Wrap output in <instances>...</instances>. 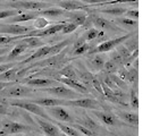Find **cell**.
<instances>
[{"label": "cell", "mask_w": 151, "mask_h": 136, "mask_svg": "<svg viewBox=\"0 0 151 136\" xmlns=\"http://www.w3.org/2000/svg\"><path fill=\"white\" fill-rule=\"evenodd\" d=\"M69 42H70V40H69V39H66V40L61 41L60 43H57V44H55V45H42V47H40L33 54H31L30 57H29V59L25 61V62L32 61L33 59H39V58H42V57H45V56L59 54L60 51H63V50L69 44Z\"/></svg>", "instance_id": "cell-1"}, {"label": "cell", "mask_w": 151, "mask_h": 136, "mask_svg": "<svg viewBox=\"0 0 151 136\" xmlns=\"http://www.w3.org/2000/svg\"><path fill=\"white\" fill-rule=\"evenodd\" d=\"M8 105L22 108V109L29 111V112H31L32 115H34V116L42 117V118H45V119H47V120H49V121L51 120L50 117H49V116L45 113V110L42 109V107L37 105V103H34V102H32V101H26V100H10V101L8 102Z\"/></svg>", "instance_id": "cell-2"}, {"label": "cell", "mask_w": 151, "mask_h": 136, "mask_svg": "<svg viewBox=\"0 0 151 136\" xmlns=\"http://www.w3.org/2000/svg\"><path fill=\"white\" fill-rule=\"evenodd\" d=\"M32 92L33 90L29 86H25L22 84L12 83L10 85H8L7 87L0 91V98H23V97H27Z\"/></svg>", "instance_id": "cell-3"}, {"label": "cell", "mask_w": 151, "mask_h": 136, "mask_svg": "<svg viewBox=\"0 0 151 136\" xmlns=\"http://www.w3.org/2000/svg\"><path fill=\"white\" fill-rule=\"evenodd\" d=\"M40 91L45 92L48 94H51L55 95V98L63 99V100H73V99L80 98V94L78 92L72 90V89H68L66 86H63V85H56L53 87H42L40 89Z\"/></svg>", "instance_id": "cell-4"}, {"label": "cell", "mask_w": 151, "mask_h": 136, "mask_svg": "<svg viewBox=\"0 0 151 136\" xmlns=\"http://www.w3.org/2000/svg\"><path fill=\"white\" fill-rule=\"evenodd\" d=\"M8 6L14 9H27V10H41L45 8L50 7V4L45 1H32V0H26V1H21V0H15L8 4Z\"/></svg>", "instance_id": "cell-5"}, {"label": "cell", "mask_w": 151, "mask_h": 136, "mask_svg": "<svg viewBox=\"0 0 151 136\" xmlns=\"http://www.w3.org/2000/svg\"><path fill=\"white\" fill-rule=\"evenodd\" d=\"M132 35H133V33H129V34L122 35V37H119V38L108 40V41H106V42L100 43L98 47L94 48V50H91L89 53L92 54V53H104V52H107V51H110V50H113L114 48H116L118 44L124 43V42H125L126 40H129Z\"/></svg>", "instance_id": "cell-6"}, {"label": "cell", "mask_w": 151, "mask_h": 136, "mask_svg": "<svg viewBox=\"0 0 151 136\" xmlns=\"http://www.w3.org/2000/svg\"><path fill=\"white\" fill-rule=\"evenodd\" d=\"M64 106L78 107V108L92 109V110H98V109L101 108L98 101L89 98H77L73 99V100H65V105Z\"/></svg>", "instance_id": "cell-7"}, {"label": "cell", "mask_w": 151, "mask_h": 136, "mask_svg": "<svg viewBox=\"0 0 151 136\" xmlns=\"http://www.w3.org/2000/svg\"><path fill=\"white\" fill-rule=\"evenodd\" d=\"M31 31L29 26H23L18 24H0V34L6 35H23Z\"/></svg>", "instance_id": "cell-8"}, {"label": "cell", "mask_w": 151, "mask_h": 136, "mask_svg": "<svg viewBox=\"0 0 151 136\" xmlns=\"http://www.w3.org/2000/svg\"><path fill=\"white\" fill-rule=\"evenodd\" d=\"M91 22L94 24L96 27H99L101 30L111 31V32H117V33L125 32L122 27H118L114 23L109 22L108 19L104 18V17H100V16H91Z\"/></svg>", "instance_id": "cell-9"}, {"label": "cell", "mask_w": 151, "mask_h": 136, "mask_svg": "<svg viewBox=\"0 0 151 136\" xmlns=\"http://www.w3.org/2000/svg\"><path fill=\"white\" fill-rule=\"evenodd\" d=\"M34 118L38 122V125L40 126V128L45 132V134L47 136H61L60 129L56 125L51 124L52 121L47 120V119L42 118V117H39V116H35Z\"/></svg>", "instance_id": "cell-10"}, {"label": "cell", "mask_w": 151, "mask_h": 136, "mask_svg": "<svg viewBox=\"0 0 151 136\" xmlns=\"http://www.w3.org/2000/svg\"><path fill=\"white\" fill-rule=\"evenodd\" d=\"M57 5L59 8L66 10V11H74V10H85L88 11L89 7L88 5H84L83 2H81L80 0H61L58 1Z\"/></svg>", "instance_id": "cell-11"}, {"label": "cell", "mask_w": 151, "mask_h": 136, "mask_svg": "<svg viewBox=\"0 0 151 136\" xmlns=\"http://www.w3.org/2000/svg\"><path fill=\"white\" fill-rule=\"evenodd\" d=\"M47 111L50 113L52 117L60 121H65V122H73V118L69 113L60 106H53V107H45Z\"/></svg>", "instance_id": "cell-12"}, {"label": "cell", "mask_w": 151, "mask_h": 136, "mask_svg": "<svg viewBox=\"0 0 151 136\" xmlns=\"http://www.w3.org/2000/svg\"><path fill=\"white\" fill-rule=\"evenodd\" d=\"M23 83H25L27 86L38 87V89H42V87H47V86L59 85L58 81L51 79V78H31V79H24Z\"/></svg>", "instance_id": "cell-13"}, {"label": "cell", "mask_w": 151, "mask_h": 136, "mask_svg": "<svg viewBox=\"0 0 151 136\" xmlns=\"http://www.w3.org/2000/svg\"><path fill=\"white\" fill-rule=\"evenodd\" d=\"M55 79L58 81L59 83L66 85V86H69V89H73L78 93H86L88 92V87L82 83H80L78 79H70V78H66V77H56Z\"/></svg>", "instance_id": "cell-14"}, {"label": "cell", "mask_w": 151, "mask_h": 136, "mask_svg": "<svg viewBox=\"0 0 151 136\" xmlns=\"http://www.w3.org/2000/svg\"><path fill=\"white\" fill-rule=\"evenodd\" d=\"M64 16H67L69 21L76 24L77 26H83L85 25V22L88 19L86 13L84 10H74V11H65Z\"/></svg>", "instance_id": "cell-15"}, {"label": "cell", "mask_w": 151, "mask_h": 136, "mask_svg": "<svg viewBox=\"0 0 151 136\" xmlns=\"http://www.w3.org/2000/svg\"><path fill=\"white\" fill-rule=\"evenodd\" d=\"M2 127L6 128L8 134H21V133H26L31 130L29 126L19 122H15V121H6L5 124H2Z\"/></svg>", "instance_id": "cell-16"}, {"label": "cell", "mask_w": 151, "mask_h": 136, "mask_svg": "<svg viewBox=\"0 0 151 136\" xmlns=\"http://www.w3.org/2000/svg\"><path fill=\"white\" fill-rule=\"evenodd\" d=\"M39 15V11H32V13H22L19 11L17 15L12 16L9 19V23H22V22H29V21H34Z\"/></svg>", "instance_id": "cell-17"}, {"label": "cell", "mask_w": 151, "mask_h": 136, "mask_svg": "<svg viewBox=\"0 0 151 136\" xmlns=\"http://www.w3.org/2000/svg\"><path fill=\"white\" fill-rule=\"evenodd\" d=\"M31 101L41 107L64 106L65 105V100L58 98H41V99H37V100H31Z\"/></svg>", "instance_id": "cell-18"}, {"label": "cell", "mask_w": 151, "mask_h": 136, "mask_svg": "<svg viewBox=\"0 0 151 136\" xmlns=\"http://www.w3.org/2000/svg\"><path fill=\"white\" fill-rule=\"evenodd\" d=\"M21 40V39H19ZM27 45H26V43H24L22 40L17 43V44L10 50V52L7 54V61H12L14 60V59H16L17 57H19L22 53H24L26 50H27Z\"/></svg>", "instance_id": "cell-19"}, {"label": "cell", "mask_w": 151, "mask_h": 136, "mask_svg": "<svg viewBox=\"0 0 151 136\" xmlns=\"http://www.w3.org/2000/svg\"><path fill=\"white\" fill-rule=\"evenodd\" d=\"M96 116H97L102 122H105L106 125H111V126H117V125H119L118 119H117L115 116L110 115V113L97 111V112H96Z\"/></svg>", "instance_id": "cell-20"}, {"label": "cell", "mask_w": 151, "mask_h": 136, "mask_svg": "<svg viewBox=\"0 0 151 136\" xmlns=\"http://www.w3.org/2000/svg\"><path fill=\"white\" fill-rule=\"evenodd\" d=\"M66 10L61 9V8H55V7H48L45 9H41L39 11L40 16H45V17H57V16H61L65 14Z\"/></svg>", "instance_id": "cell-21"}, {"label": "cell", "mask_w": 151, "mask_h": 136, "mask_svg": "<svg viewBox=\"0 0 151 136\" xmlns=\"http://www.w3.org/2000/svg\"><path fill=\"white\" fill-rule=\"evenodd\" d=\"M17 73H18V68H16L15 66L9 68L6 72L0 74V82H12V81H14L17 77Z\"/></svg>", "instance_id": "cell-22"}, {"label": "cell", "mask_w": 151, "mask_h": 136, "mask_svg": "<svg viewBox=\"0 0 151 136\" xmlns=\"http://www.w3.org/2000/svg\"><path fill=\"white\" fill-rule=\"evenodd\" d=\"M24 43H26V45L29 48H40L45 44L43 41L38 37H25V38L21 39Z\"/></svg>", "instance_id": "cell-23"}, {"label": "cell", "mask_w": 151, "mask_h": 136, "mask_svg": "<svg viewBox=\"0 0 151 136\" xmlns=\"http://www.w3.org/2000/svg\"><path fill=\"white\" fill-rule=\"evenodd\" d=\"M56 126L67 136H82L77 132V129L74 128V127H72V126H67V125L61 124V122H56Z\"/></svg>", "instance_id": "cell-24"}, {"label": "cell", "mask_w": 151, "mask_h": 136, "mask_svg": "<svg viewBox=\"0 0 151 136\" xmlns=\"http://www.w3.org/2000/svg\"><path fill=\"white\" fill-rule=\"evenodd\" d=\"M59 75L64 76L66 78H70V79H77V75H76V70L73 65H67L59 72Z\"/></svg>", "instance_id": "cell-25"}, {"label": "cell", "mask_w": 151, "mask_h": 136, "mask_svg": "<svg viewBox=\"0 0 151 136\" xmlns=\"http://www.w3.org/2000/svg\"><path fill=\"white\" fill-rule=\"evenodd\" d=\"M76 75H77V79H80L81 82H83V85H89L93 79V76L92 74H90L88 70L82 69V70H77L76 72Z\"/></svg>", "instance_id": "cell-26"}, {"label": "cell", "mask_w": 151, "mask_h": 136, "mask_svg": "<svg viewBox=\"0 0 151 136\" xmlns=\"http://www.w3.org/2000/svg\"><path fill=\"white\" fill-rule=\"evenodd\" d=\"M119 116H121L122 118L126 121V122H129V124H131V125H135L136 126V125L139 124V116H137V113L121 112L119 113Z\"/></svg>", "instance_id": "cell-27"}, {"label": "cell", "mask_w": 151, "mask_h": 136, "mask_svg": "<svg viewBox=\"0 0 151 136\" xmlns=\"http://www.w3.org/2000/svg\"><path fill=\"white\" fill-rule=\"evenodd\" d=\"M125 11H126V9L123 7H111V8L100 9V13H102V14H109V15H113V16L124 15Z\"/></svg>", "instance_id": "cell-28"}, {"label": "cell", "mask_w": 151, "mask_h": 136, "mask_svg": "<svg viewBox=\"0 0 151 136\" xmlns=\"http://www.w3.org/2000/svg\"><path fill=\"white\" fill-rule=\"evenodd\" d=\"M104 64H105L104 58H102L101 56H98V53H97V56L91 60V65H92V67L94 68L96 70H100V69H102Z\"/></svg>", "instance_id": "cell-29"}, {"label": "cell", "mask_w": 151, "mask_h": 136, "mask_svg": "<svg viewBox=\"0 0 151 136\" xmlns=\"http://www.w3.org/2000/svg\"><path fill=\"white\" fill-rule=\"evenodd\" d=\"M117 68H118V66L114 62V61L111 60H108L107 62H105L104 64V67H102V69L106 72L107 74H115L116 72H117Z\"/></svg>", "instance_id": "cell-30"}, {"label": "cell", "mask_w": 151, "mask_h": 136, "mask_svg": "<svg viewBox=\"0 0 151 136\" xmlns=\"http://www.w3.org/2000/svg\"><path fill=\"white\" fill-rule=\"evenodd\" d=\"M49 24V22L43 18L42 16H38L35 19H34V30H42V29H45V26Z\"/></svg>", "instance_id": "cell-31"}, {"label": "cell", "mask_w": 151, "mask_h": 136, "mask_svg": "<svg viewBox=\"0 0 151 136\" xmlns=\"http://www.w3.org/2000/svg\"><path fill=\"white\" fill-rule=\"evenodd\" d=\"M116 48H117V50H116V51H117V52L119 53V54H121L122 57H123V61L125 60L126 58H129V54L132 53V52H131V51L129 50V49H127V48L125 47V45L123 44V43H121V44H118L117 47H116Z\"/></svg>", "instance_id": "cell-32"}, {"label": "cell", "mask_w": 151, "mask_h": 136, "mask_svg": "<svg viewBox=\"0 0 151 136\" xmlns=\"http://www.w3.org/2000/svg\"><path fill=\"white\" fill-rule=\"evenodd\" d=\"M19 11H21L19 9H14V8H13V9H7V10H0V19L15 16V15H17Z\"/></svg>", "instance_id": "cell-33"}, {"label": "cell", "mask_w": 151, "mask_h": 136, "mask_svg": "<svg viewBox=\"0 0 151 136\" xmlns=\"http://www.w3.org/2000/svg\"><path fill=\"white\" fill-rule=\"evenodd\" d=\"M21 39V35H0V44H8V43H10V42H13V41H17V40H19Z\"/></svg>", "instance_id": "cell-34"}, {"label": "cell", "mask_w": 151, "mask_h": 136, "mask_svg": "<svg viewBox=\"0 0 151 136\" xmlns=\"http://www.w3.org/2000/svg\"><path fill=\"white\" fill-rule=\"evenodd\" d=\"M117 22L119 24H123L125 26H134L136 27L137 26V21L135 19H132V18H129V17H122V18H117Z\"/></svg>", "instance_id": "cell-35"}, {"label": "cell", "mask_w": 151, "mask_h": 136, "mask_svg": "<svg viewBox=\"0 0 151 136\" xmlns=\"http://www.w3.org/2000/svg\"><path fill=\"white\" fill-rule=\"evenodd\" d=\"M77 27H78V26H77L76 24H74V23H72V22H70V23H65L60 32H63L64 34H69V33H73V32L77 29Z\"/></svg>", "instance_id": "cell-36"}, {"label": "cell", "mask_w": 151, "mask_h": 136, "mask_svg": "<svg viewBox=\"0 0 151 136\" xmlns=\"http://www.w3.org/2000/svg\"><path fill=\"white\" fill-rule=\"evenodd\" d=\"M125 79H127L129 83L135 84L136 81H137V70L134 69V68L127 70V74H126V78Z\"/></svg>", "instance_id": "cell-37"}, {"label": "cell", "mask_w": 151, "mask_h": 136, "mask_svg": "<svg viewBox=\"0 0 151 136\" xmlns=\"http://www.w3.org/2000/svg\"><path fill=\"white\" fill-rule=\"evenodd\" d=\"M88 50H90V45L84 42L83 44L78 45V47H76L75 49H74V54L75 56H80V54H83V53L88 52Z\"/></svg>", "instance_id": "cell-38"}, {"label": "cell", "mask_w": 151, "mask_h": 136, "mask_svg": "<svg viewBox=\"0 0 151 136\" xmlns=\"http://www.w3.org/2000/svg\"><path fill=\"white\" fill-rule=\"evenodd\" d=\"M98 34H99V31L97 29H90V30H88L86 34L84 35V39L86 41H92V40L98 38Z\"/></svg>", "instance_id": "cell-39"}, {"label": "cell", "mask_w": 151, "mask_h": 136, "mask_svg": "<svg viewBox=\"0 0 151 136\" xmlns=\"http://www.w3.org/2000/svg\"><path fill=\"white\" fill-rule=\"evenodd\" d=\"M131 105L133 109H137L139 108V98H137V93L135 90L131 91Z\"/></svg>", "instance_id": "cell-40"}, {"label": "cell", "mask_w": 151, "mask_h": 136, "mask_svg": "<svg viewBox=\"0 0 151 136\" xmlns=\"http://www.w3.org/2000/svg\"><path fill=\"white\" fill-rule=\"evenodd\" d=\"M74 128H76L77 130H80L81 133H83L85 136H93V135H94V134H93V132H92L90 128L85 127V126L81 125V124H78V125H75V127H74Z\"/></svg>", "instance_id": "cell-41"}, {"label": "cell", "mask_w": 151, "mask_h": 136, "mask_svg": "<svg viewBox=\"0 0 151 136\" xmlns=\"http://www.w3.org/2000/svg\"><path fill=\"white\" fill-rule=\"evenodd\" d=\"M80 122H81V125H83L88 128H96L97 127V124L90 118H84L82 120H80Z\"/></svg>", "instance_id": "cell-42"}, {"label": "cell", "mask_w": 151, "mask_h": 136, "mask_svg": "<svg viewBox=\"0 0 151 136\" xmlns=\"http://www.w3.org/2000/svg\"><path fill=\"white\" fill-rule=\"evenodd\" d=\"M110 58H111L110 60L114 61V62H115L117 66H118V65H123V57H122L121 54L117 52V51H115V52L111 53Z\"/></svg>", "instance_id": "cell-43"}, {"label": "cell", "mask_w": 151, "mask_h": 136, "mask_svg": "<svg viewBox=\"0 0 151 136\" xmlns=\"http://www.w3.org/2000/svg\"><path fill=\"white\" fill-rule=\"evenodd\" d=\"M133 2H137V0H111L100 5H117V4H133Z\"/></svg>", "instance_id": "cell-44"}, {"label": "cell", "mask_w": 151, "mask_h": 136, "mask_svg": "<svg viewBox=\"0 0 151 136\" xmlns=\"http://www.w3.org/2000/svg\"><path fill=\"white\" fill-rule=\"evenodd\" d=\"M126 14V17H129V18H132V19H135V21H137V18H139V11L136 10V9H134V10H126L125 11Z\"/></svg>", "instance_id": "cell-45"}, {"label": "cell", "mask_w": 151, "mask_h": 136, "mask_svg": "<svg viewBox=\"0 0 151 136\" xmlns=\"http://www.w3.org/2000/svg\"><path fill=\"white\" fill-rule=\"evenodd\" d=\"M91 83L93 84V86H94V87H96V89L98 90L99 93H101V94L104 93V92H102V87H101V84H100V82H99V81L97 79V78H93Z\"/></svg>", "instance_id": "cell-46"}, {"label": "cell", "mask_w": 151, "mask_h": 136, "mask_svg": "<svg viewBox=\"0 0 151 136\" xmlns=\"http://www.w3.org/2000/svg\"><path fill=\"white\" fill-rule=\"evenodd\" d=\"M14 66H15V64H13V62H8V64H5V65H0V74L4 73V72H6L9 68L14 67Z\"/></svg>", "instance_id": "cell-47"}, {"label": "cell", "mask_w": 151, "mask_h": 136, "mask_svg": "<svg viewBox=\"0 0 151 136\" xmlns=\"http://www.w3.org/2000/svg\"><path fill=\"white\" fill-rule=\"evenodd\" d=\"M81 2H85V4H90V5H93V4H97V5H100V4H104L108 0H80Z\"/></svg>", "instance_id": "cell-48"}, {"label": "cell", "mask_w": 151, "mask_h": 136, "mask_svg": "<svg viewBox=\"0 0 151 136\" xmlns=\"http://www.w3.org/2000/svg\"><path fill=\"white\" fill-rule=\"evenodd\" d=\"M126 74H127V69L123 67L122 69H119V76H118V77H119L121 79H123V81H124V79L126 78Z\"/></svg>", "instance_id": "cell-49"}, {"label": "cell", "mask_w": 151, "mask_h": 136, "mask_svg": "<svg viewBox=\"0 0 151 136\" xmlns=\"http://www.w3.org/2000/svg\"><path fill=\"white\" fill-rule=\"evenodd\" d=\"M8 51H9V48H0V56H2V54H7Z\"/></svg>", "instance_id": "cell-50"}, {"label": "cell", "mask_w": 151, "mask_h": 136, "mask_svg": "<svg viewBox=\"0 0 151 136\" xmlns=\"http://www.w3.org/2000/svg\"><path fill=\"white\" fill-rule=\"evenodd\" d=\"M7 135H8V133H7V130H6V128L2 127V128L0 129V136H7Z\"/></svg>", "instance_id": "cell-51"}, {"label": "cell", "mask_w": 151, "mask_h": 136, "mask_svg": "<svg viewBox=\"0 0 151 136\" xmlns=\"http://www.w3.org/2000/svg\"><path fill=\"white\" fill-rule=\"evenodd\" d=\"M4 61H7V54H2V56H0V64L4 62Z\"/></svg>", "instance_id": "cell-52"}, {"label": "cell", "mask_w": 151, "mask_h": 136, "mask_svg": "<svg viewBox=\"0 0 151 136\" xmlns=\"http://www.w3.org/2000/svg\"><path fill=\"white\" fill-rule=\"evenodd\" d=\"M32 1H47V0H32Z\"/></svg>", "instance_id": "cell-53"}, {"label": "cell", "mask_w": 151, "mask_h": 136, "mask_svg": "<svg viewBox=\"0 0 151 136\" xmlns=\"http://www.w3.org/2000/svg\"><path fill=\"white\" fill-rule=\"evenodd\" d=\"M47 1H50V0H47ZM51 1H57L58 2V1H61V0H51Z\"/></svg>", "instance_id": "cell-54"}, {"label": "cell", "mask_w": 151, "mask_h": 136, "mask_svg": "<svg viewBox=\"0 0 151 136\" xmlns=\"http://www.w3.org/2000/svg\"><path fill=\"white\" fill-rule=\"evenodd\" d=\"M61 136H67L66 134H64V133H61Z\"/></svg>", "instance_id": "cell-55"}, {"label": "cell", "mask_w": 151, "mask_h": 136, "mask_svg": "<svg viewBox=\"0 0 151 136\" xmlns=\"http://www.w3.org/2000/svg\"><path fill=\"white\" fill-rule=\"evenodd\" d=\"M2 128V124H1V122H0V129Z\"/></svg>", "instance_id": "cell-56"}, {"label": "cell", "mask_w": 151, "mask_h": 136, "mask_svg": "<svg viewBox=\"0 0 151 136\" xmlns=\"http://www.w3.org/2000/svg\"><path fill=\"white\" fill-rule=\"evenodd\" d=\"M16 136H22V135H21V134H18V135H16Z\"/></svg>", "instance_id": "cell-57"}, {"label": "cell", "mask_w": 151, "mask_h": 136, "mask_svg": "<svg viewBox=\"0 0 151 136\" xmlns=\"http://www.w3.org/2000/svg\"><path fill=\"white\" fill-rule=\"evenodd\" d=\"M0 111H1V105H0Z\"/></svg>", "instance_id": "cell-58"}, {"label": "cell", "mask_w": 151, "mask_h": 136, "mask_svg": "<svg viewBox=\"0 0 151 136\" xmlns=\"http://www.w3.org/2000/svg\"><path fill=\"white\" fill-rule=\"evenodd\" d=\"M0 1H4V0H0Z\"/></svg>", "instance_id": "cell-59"}, {"label": "cell", "mask_w": 151, "mask_h": 136, "mask_svg": "<svg viewBox=\"0 0 151 136\" xmlns=\"http://www.w3.org/2000/svg\"><path fill=\"white\" fill-rule=\"evenodd\" d=\"M0 35H1V34H0Z\"/></svg>", "instance_id": "cell-60"}]
</instances>
